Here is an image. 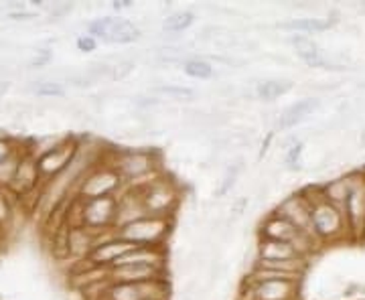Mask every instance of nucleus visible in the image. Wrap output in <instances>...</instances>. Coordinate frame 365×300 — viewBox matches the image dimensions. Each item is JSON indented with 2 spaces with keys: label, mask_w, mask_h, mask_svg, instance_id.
<instances>
[{
  "label": "nucleus",
  "mask_w": 365,
  "mask_h": 300,
  "mask_svg": "<svg viewBox=\"0 0 365 300\" xmlns=\"http://www.w3.org/2000/svg\"><path fill=\"white\" fill-rule=\"evenodd\" d=\"M304 197L311 203V229L313 235L317 237L319 244L323 242H337L347 237L349 239V232H347V222L343 215V209L331 205L321 197L319 189H307L302 191Z\"/></svg>",
  "instance_id": "1"
},
{
  "label": "nucleus",
  "mask_w": 365,
  "mask_h": 300,
  "mask_svg": "<svg viewBox=\"0 0 365 300\" xmlns=\"http://www.w3.org/2000/svg\"><path fill=\"white\" fill-rule=\"evenodd\" d=\"M110 162L120 172L122 181L128 189L143 187L144 183L157 177L158 160L153 150H140V148L120 150Z\"/></svg>",
  "instance_id": "2"
},
{
  "label": "nucleus",
  "mask_w": 365,
  "mask_h": 300,
  "mask_svg": "<svg viewBox=\"0 0 365 300\" xmlns=\"http://www.w3.org/2000/svg\"><path fill=\"white\" fill-rule=\"evenodd\" d=\"M122 187H126L120 172L114 169V165L98 162L91 170L86 172V177L79 181L76 189V197L79 201H90V199H102V197H118L122 193Z\"/></svg>",
  "instance_id": "3"
},
{
  "label": "nucleus",
  "mask_w": 365,
  "mask_h": 300,
  "mask_svg": "<svg viewBox=\"0 0 365 300\" xmlns=\"http://www.w3.org/2000/svg\"><path fill=\"white\" fill-rule=\"evenodd\" d=\"M143 207L146 215H155V217H170L179 207V189L177 185H173L169 179H163L157 175L155 179H150L143 187H136Z\"/></svg>",
  "instance_id": "4"
},
{
  "label": "nucleus",
  "mask_w": 365,
  "mask_h": 300,
  "mask_svg": "<svg viewBox=\"0 0 365 300\" xmlns=\"http://www.w3.org/2000/svg\"><path fill=\"white\" fill-rule=\"evenodd\" d=\"M173 219L170 217H155L146 215L136 222L128 223L116 229L118 237L128 242L132 246H148V248H163L165 239L169 237Z\"/></svg>",
  "instance_id": "5"
},
{
  "label": "nucleus",
  "mask_w": 365,
  "mask_h": 300,
  "mask_svg": "<svg viewBox=\"0 0 365 300\" xmlns=\"http://www.w3.org/2000/svg\"><path fill=\"white\" fill-rule=\"evenodd\" d=\"M347 232L351 242L365 239V172H349V195L343 205Z\"/></svg>",
  "instance_id": "6"
},
{
  "label": "nucleus",
  "mask_w": 365,
  "mask_h": 300,
  "mask_svg": "<svg viewBox=\"0 0 365 300\" xmlns=\"http://www.w3.org/2000/svg\"><path fill=\"white\" fill-rule=\"evenodd\" d=\"M79 219L76 225H83L96 234L112 232L116 225L118 197H102V199H90L79 201Z\"/></svg>",
  "instance_id": "7"
},
{
  "label": "nucleus",
  "mask_w": 365,
  "mask_h": 300,
  "mask_svg": "<svg viewBox=\"0 0 365 300\" xmlns=\"http://www.w3.org/2000/svg\"><path fill=\"white\" fill-rule=\"evenodd\" d=\"M100 300H167L169 284L167 278L150 282H122L108 284L100 292Z\"/></svg>",
  "instance_id": "8"
},
{
  "label": "nucleus",
  "mask_w": 365,
  "mask_h": 300,
  "mask_svg": "<svg viewBox=\"0 0 365 300\" xmlns=\"http://www.w3.org/2000/svg\"><path fill=\"white\" fill-rule=\"evenodd\" d=\"M78 144L79 143L76 138H63L55 146H51L49 150H45V152H41L39 157H35L43 183L55 179L57 175H61L69 167V162L73 160L76 152H78Z\"/></svg>",
  "instance_id": "9"
},
{
  "label": "nucleus",
  "mask_w": 365,
  "mask_h": 300,
  "mask_svg": "<svg viewBox=\"0 0 365 300\" xmlns=\"http://www.w3.org/2000/svg\"><path fill=\"white\" fill-rule=\"evenodd\" d=\"M90 35L93 39H102L112 45H128L134 43L140 37V29L126 21V19H114V16H106L90 23Z\"/></svg>",
  "instance_id": "10"
},
{
  "label": "nucleus",
  "mask_w": 365,
  "mask_h": 300,
  "mask_svg": "<svg viewBox=\"0 0 365 300\" xmlns=\"http://www.w3.org/2000/svg\"><path fill=\"white\" fill-rule=\"evenodd\" d=\"M134 248L132 244L128 242H124L122 237H118L116 232H110L108 235L102 237H98V242H96V246L91 249V254L86 258L88 262V266L90 268H98V270H108V268H112L116 260H120L126 252H130Z\"/></svg>",
  "instance_id": "11"
},
{
  "label": "nucleus",
  "mask_w": 365,
  "mask_h": 300,
  "mask_svg": "<svg viewBox=\"0 0 365 300\" xmlns=\"http://www.w3.org/2000/svg\"><path fill=\"white\" fill-rule=\"evenodd\" d=\"M299 280L260 278L248 280V300H297Z\"/></svg>",
  "instance_id": "12"
},
{
  "label": "nucleus",
  "mask_w": 365,
  "mask_h": 300,
  "mask_svg": "<svg viewBox=\"0 0 365 300\" xmlns=\"http://www.w3.org/2000/svg\"><path fill=\"white\" fill-rule=\"evenodd\" d=\"M167 274L165 264H124L106 270L108 284H122V282H150L160 280Z\"/></svg>",
  "instance_id": "13"
},
{
  "label": "nucleus",
  "mask_w": 365,
  "mask_h": 300,
  "mask_svg": "<svg viewBox=\"0 0 365 300\" xmlns=\"http://www.w3.org/2000/svg\"><path fill=\"white\" fill-rule=\"evenodd\" d=\"M276 215L282 217L290 225H294L299 232L313 235V229H311V203L304 197V193H297V195L287 197L276 207Z\"/></svg>",
  "instance_id": "14"
},
{
  "label": "nucleus",
  "mask_w": 365,
  "mask_h": 300,
  "mask_svg": "<svg viewBox=\"0 0 365 300\" xmlns=\"http://www.w3.org/2000/svg\"><path fill=\"white\" fill-rule=\"evenodd\" d=\"M41 187H43V179H41L39 167H37V158L26 152L23 160H21V165H19V169H16V175H14L13 183H11L6 193L25 199Z\"/></svg>",
  "instance_id": "15"
},
{
  "label": "nucleus",
  "mask_w": 365,
  "mask_h": 300,
  "mask_svg": "<svg viewBox=\"0 0 365 300\" xmlns=\"http://www.w3.org/2000/svg\"><path fill=\"white\" fill-rule=\"evenodd\" d=\"M100 234L91 232L83 225H71L67 229V256L73 258H88L91 254V249L96 246Z\"/></svg>",
  "instance_id": "16"
},
{
  "label": "nucleus",
  "mask_w": 365,
  "mask_h": 300,
  "mask_svg": "<svg viewBox=\"0 0 365 300\" xmlns=\"http://www.w3.org/2000/svg\"><path fill=\"white\" fill-rule=\"evenodd\" d=\"M319 105H321V102L317 98H304V100L294 102V104L288 105L287 110L278 116L276 128L278 130H290V128L299 126L300 122L307 120V116H311Z\"/></svg>",
  "instance_id": "17"
},
{
  "label": "nucleus",
  "mask_w": 365,
  "mask_h": 300,
  "mask_svg": "<svg viewBox=\"0 0 365 300\" xmlns=\"http://www.w3.org/2000/svg\"><path fill=\"white\" fill-rule=\"evenodd\" d=\"M294 258H302V256L290 244L276 242V239H262L260 237L258 252H256V262H284L294 260Z\"/></svg>",
  "instance_id": "18"
},
{
  "label": "nucleus",
  "mask_w": 365,
  "mask_h": 300,
  "mask_svg": "<svg viewBox=\"0 0 365 300\" xmlns=\"http://www.w3.org/2000/svg\"><path fill=\"white\" fill-rule=\"evenodd\" d=\"M321 197L329 201L331 205L343 209L345 205V199L349 195V175L341 177V179H335V181H329L327 185H323L321 189Z\"/></svg>",
  "instance_id": "19"
},
{
  "label": "nucleus",
  "mask_w": 365,
  "mask_h": 300,
  "mask_svg": "<svg viewBox=\"0 0 365 300\" xmlns=\"http://www.w3.org/2000/svg\"><path fill=\"white\" fill-rule=\"evenodd\" d=\"M292 90V81L290 79H262L260 83H256V98H260L264 102H274L276 98L284 95Z\"/></svg>",
  "instance_id": "20"
},
{
  "label": "nucleus",
  "mask_w": 365,
  "mask_h": 300,
  "mask_svg": "<svg viewBox=\"0 0 365 300\" xmlns=\"http://www.w3.org/2000/svg\"><path fill=\"white\" fill-rule=\"evenodd\" d=\"M335 21L329 19H292L287 23H278V29H288V31H300V33H323L333 26Z\"/></svg>",
  "instance_id": "21"
},
{
  "label": "nucleus",
  "mask_w": 365,
  "mask_h": 300,
  "mask_svg": "<svg viewBox=\"0 0 365 300\" xmlns=\"http://www.w3.org/2000/svg\"><path fill=\"white\" fill-rule=\"evenodd\" d=\"M26 90L39 98H63L66 95V86L59 79H35L26 86Z\"/></svg>",
  "instance_id": "22"
},
{
  "label": "nucleus",
  "mask_w": 365,
  "mask_h": 300,
  "mask_svg": "<svg viewBox=\"0 0 365 300\" xmlns=\"http://www.w3.org/2000/svg\"><path fill=\"white\" fill-rule=\"evenodd\" d=\"M26 152H29L26 148H19L14 155L0 160V191H9L14 175H16V169H19V165H21V160H23Z\"/></svg>",
  "instance_id": "23"
},
{
  "label": "nucleus",
  "mask_w": 365,
  "mask_h": 300,
  "mask_svg": "<svg viewBox=\"0 0 365 300\" xmlns=\"http://www.w3.org/2000/svg\"><path fill=\"white\" fill-rule=\"evenodd\" d=\"M193 23H195V14L191 11H177V13L167 14V19L163 21V31L169 35H177V33L187 31Z\"/></svg>",
  "instance_id": "24"
},
{
  "label": "nucleus",
  "mask_w": 365,
  "mask_h": 300,
  "mask_svg": "<svg viewBox=\"0 0 365 300\" xmlns=\"http://www.w3.org/2000/svg\"><path fill=\"white\" fill-rule=\"evenodd\" d=\"M290 43H292V47L297 49V55L304 63H311L313 59H317L323 53L319 49V45L307 35H294V37H290Z\"/></svg>",
  "instance_id": "25"
},
{
  "label": "nucleus",
  "mask_w": 365,
  "mask_h": 300,
  "mask_svg": "<svg viewBox=\"0 0 365 300\" xmlns=\"http://www.w3.org/2000/svg\"><path fill=\"white\" fill-rule=\"evenodd\" d=\"M182 71L193 79H211L213 78V67L205 59H199V57H189L185 63H182Z\"/></svg>",
  "instance_id": "26"
},
{
  "label": "nucleus",
  "mask_w": 365,
  "mask_h": 300,
  "mask_svg": "<svg viewBox=\"0 0 365 300\" xmlns=\"http://www.w3.org/2000/svg\"><path fill=\"white\" fill-rule=\"evenodd\" d=\"M242 169H244V160L240 158V160H235V162H232L227 169H225V177H223V183L222 187L215 191V197H225L230 191H232V187H234L235 179H237V175L242 172Z\"/></svg>",
  "instance_id": "27"
},
{
  "label": "nucleus",
  "mask_w": 365,
  "mask_h": 300,
  "mask_svg": "<svg viewBox=\"0 0 365 300\" xmlns=\"http://www.w3.org/2000/svg\"><path fill=\"white\" fill-rule=\"evenodd\" d=\"M157 92L175 98V100H193L195 98V92L191 88H182V86H158Z\"/></svg>",
  "instance_id": "28"
},
{
  "label": "nucleus",
  "mask_w": 365,
  "mask_h": 300,
  "mask_svg": "<svg viewBox=\"0 0 365 300\" xmlns=\"http://www.w3.org/2000/svg\"><path fill=\"white\" fill-rule=\"evenodd\" d=\"M19 148H21V146H19V143L14 140L11 134L0 132V160H4V158H9L11 155H14Z\"/></svg>",
  "instance_id": "29"
},
{
  "label": "nucleus",
  "mask_w": 365,
  "mask_h": 300,
  "mask_svg": "<svg viewBox=\"0 0 365 300\" xmlns=\"http://www.w3.org/2000/svg\"><path fill=\"white\" fill-rule=\"evenodd\" d=\"M302 143L294 144L292 148L287 150V169L288 170H300L302 169Z\"/></svg>",
  "instance_id": "30"
},
{
  "label": "nucleus",
  "mask_w": 365,
  "mask_h": 300,
  "mask_svg": "<svg viewBox=\"0 0 365 300\" xmlns=\"http://www.w3.org/2000/svg\"><path fill=\"white\" fill-rule=\"evenodd\" d=\"M248 205H250V199L248 197H237L234 203H232V207H230V222H235V219H240V217H244V213H248Z\"/></svg>",
  "instance_id": "31"
},
{
  "label": "nucleus",
  "mask_w": 365,
  "mask_h": 300,
  "mask_svg": "<svg viewBox=\"0 0 365 300\" xmlns=\"http://www.w3.org/2000/svg\"><path fill=\"white\" fill-rule=\"evenodd\" d=\"M132 71H134V63L132 61H126V59H118L116 63L112 66V76L110 79H114V81H120V79H124L126 76H130Z\"/></svg>",
  "instance_id": "32"
},
{
  "label": "nucleus",
  "mask_w": 365,
  "mask_h": 300,
  "mask_svg": "<svg viewBox=\"0 0 365 300\" xmlns=\"http://www.w3.org/2000/svg\"><path fill=\"white\" fill-rule=\"evenodd\" d=\"M96 47H98V41L93 39L91 35H81L78 39V49L83 53H91L96 51Z\"/></svg>",
  "instance_id": "33"
},
{
  "label": "nucleus",
  "mask_w": 365,
  "mask_h": 300,
  "mask_svg": "<svg viewBox=\"0 0 365 300\" xmlns=\"http://www.w3.org/2000/svg\"><path fill=\"white\" fill-rule=\"evenodd\" d=\"M69 13H71V4H66V2H61V4H53L51 9H49V14H51V19H55V21L63 19V16Z\"/></svg>",
  "instance_id": "34"
},
{
  "label": "nucleus",
  "mask_w": 365,
  "mask_h": 300,
  "mask_svg": "<svg viewBox=\"0 0 365 300\" xmlns=\"http://www.w3.org/2000/svg\"><path fill=\"white\" fill-rule=\"evenodd\" d=\"M49 59H51L49 53H41L39 57H35L33 61H29V69H41V67H45L49 63Z\"/></svg>",
  "instance_id": "35"
},
{
  "label": "nucleus",
  "mask_w": 365,
  "mask_h": 300,
  "mask_svg": "<svg viewBox=\"0 0 365 300\" xmlns=\"http://www.w3.org/2000/svg\"><path fill=\"white\" fill-rule=\"evenodd\" d=\"M9 90H11V81H9V79H0V100L6 95Z\"/></svg>",
  "instance_id": "36"
}]
</instances>
